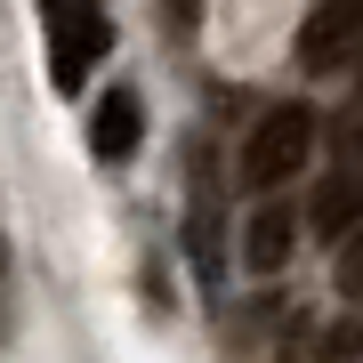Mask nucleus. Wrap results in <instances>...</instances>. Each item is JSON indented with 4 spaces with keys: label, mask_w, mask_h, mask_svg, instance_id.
Masks as SVG:
<instances>
[{
    "label": "nucleus",
    "mask_w": 363,
    "mask_h": 363,
    "mask_svg": "<svg viewBox=\"0 0 363 363\" xmlns=\"http://www.w3.org/2000/svg\"><path fill=\"white\" fill-rule=\"evenodd\" d=\"M40 25H49V81L73 97L81 73L105 65V49H113V16H105V0H40Z\"/></svg>",
    "instance_id": "nucleus-1"
},
{
    "label": "nucleus",
    "mask_w": 363,
    "mask_h": 363,
    "mask_svg": "<svg viewBox=\"0 0 363 363\" xmlns=\"http://www.w3.org/2000/svg\"><path fill=\"white\" fill-rule=\"evenodd\" d=\"M307 154H315V113L307 105H274L259 130H250V145H242V178L259 186V194H274L283 178H298Z\"/></svg>",
    "instance_id": "nucleus-2"
},
{
    "label": "nucleus",
    "mask_w": 363,
    "mask_h": 363,
    "mask_svg": "<svg viewBox=\"0 0 363 363\" xmlns=\"http://www.w3.org/2000/svg\"><path fill=\"white\" fill-rule=\"evenodd\" d=\"M355 40H363V0H315L298 25V57H307V73H339Z\"/></svg>",
    "instance_id": "nucleus-3"
},
{
    "label": "nucleus",
    "mask_w": 363,
    "mask_h": 363,
    "mask_svg": "<svg viewBox=\"0 0 363 363\" xmlns=\"http://www.w3.org/2000/svg\"><path fill=\"white\" fill-rule=\"evenodd\" d=\"M138 138H145L138 89H105V97H97V113H89V145H97V162H130V154H138Z\"/></svg>",
    "instance_id": "nucleus-4"
},
{
    "label": "nucleus",
    "mask_w": 363,
    "mask_h": 363,
    "mask_svg": "<svg viewBox=\"0 0 363 363\" xmlns=\"http://www.w3.org/2000/svg\"><path fill=\"white\" fill-rule=\"evenodd\" d=\"M307 226L323 234V242H339V234H355V226H363V169H331V178L315 186Z\"/></svg>",
    "instance_id": "nucleus-5"
},
{
    "label": "nucleus",
    "mask_w": 363,
    "mask_h": 363,
    "mask_svg": "<svg viewBox=\"0 0 363 363\" xmlns=\"http://www.w3.org/2000/svg\"><path fill=\"white\" fill-rule=\"evenodd\" d=\"M283 259H291V210H283V202H259V210H250V226H242V267L274 274Z\"/></svg>",
    "instance_id": "nucleus-6"
},
{
    "label": "nucleus",
    "mask_w": 363,
    "mask_h": 363,
    "mask_svg": "<svg viewBox=\"0 0 363 363\" xmlns=\"http://www.w3.org/2000/svg\"><path fill=\"white\" fill-rule=\"evenodd\" d=\"M339 298H355V307H363V226L347 234V250H339Z\"/></svg>",
    "instance_id": "nucleus-7"
},
{
    "label": "nucleus",
    "mask_w": 363,
    "mask_h": 363,
    "mask_svg": "<svg viewBox=\"0 0 363 363\" xmlns=\"http://www.w3.org/2000/svg\"><path fill=\"white\" fill-rule=\"evenodd\" d=\"M355 347H363V323H339V331L323 339V355H315V363H347Z\"/></svg>",
    "instance_id": "nucleus-8"
},
{
    "label": "nucleus",
    "mask_w": 363,
    "mask_h": 363,
    "mask_svg": "<svg viewBox=\"0 0 363 363\" xmlns=\"http://www.w3.org/2000/svg\"><path fill=\"white\" fill-rule=\"evenodd\" d=\"M162 9H169V25H194V16H202V0H162Z\"/></svg>",
    "instance_id": "nucleus-9"
},
{
    "label": "nucleus",
    "mask_w": 363,
    "mask_h": 363,
    "mask_svg": "<svg viewBox=\"0 0 363 363\" xmlns=\"http://www.w3.org/2000/svg\"><path fill=\"white\" fill-rule=\"evenodd\" d=\"M355 49H363V40H355Z\"/></svg>",
    "instance_id": "nucleus-10"
}]
</instances>
